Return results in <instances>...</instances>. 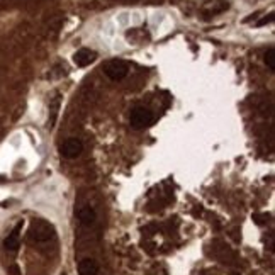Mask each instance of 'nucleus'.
<instances>
[{
    "label": "nucleus",
    "instance_id": "f8f14e48",
    "mask_svg": "<svg viewBox=\"0 0 275 275\" xmlns=\"http://www.w3.org/2000/svg\"><path fill=\"white\" fill-rule=\"evenodd\" d=\"M9 275H21V269H19V265H10L9 267Z\"/></svg>",
    "mask_w": 275,
    "mask_h": 275
},
{
    "label": "nucleus",
    "instance_id": "4468645a",
    "mask_svg": "<svg viewBox=\"0 0 275 275\" xmlns=\"http://www.w3.org/2000/svg\"><path fill=\"white\" fill-rule=\"evenodd\" d=\"M231 275H240V274H236V272H235V274H231Z\"/></svg>",
    "mask_w": 275,
    "mask_h": 275
},
{
    "label": "nucleus",
    "instance_id": "423d86ee",
    "mask_svg": "<svg viewBox=\"0 0 275 275\" xmlns=\"http://www.w3.org/2000/svg\"><path fill=\"white\" fill-rule=\"evenodd\" d=\"M22 221H19L17 226L12 229V233H10L9 236L5 238V241H3V246H5L7 251H17L19 250V238H21V229H22Z\"/></svg>",
    "mask_w": 275,
    "mask_h": 275
},
{
    "label": "nucleus",
    "instance_id": "1a4fd4ad",
    "mask_svg": "<svg viewBox=\"0 0 275 275\" xmlns=\"http://www.w3.org/2000/svg\"><path fill=\"white\" fill-rule=\"evenodd\" d=\"M265 63H267V67L270 68V71H275V51H274V48H270L269 51L265 53Z\"/></svg>",
    "mask_w": 275,
    "mask_h": 275
},
{
    "label": "nucleus",
    "instance_id": "ddd939ff",
    "mask_svg": "<svg viewBox=\"0 0 275 275\" xmlns=\"http://www.w3.org/2000/svg\"><path fill=\"white\" fill-rule=\"evenodd\" d=\"M0 182H5V178H3V177H0Z\"/></svg>",
    "mask_w": 275,
    "mask_h": 275
},
{
    "label": "nucleus",
    "instance_id": "0eeeda50",
    "mask_svg": "<svg viewBox=\"0 0 275 275\" xmlns=\"http://www.w3.org/2000/svg\"><path fill=\"white\" fill-rule=\"evenodd\" d=\"M76 216H78V221L83 226H90V224H94L95 219H97V214H95L94 207H90V206H82V207L76 211Z\"/></svg>",
    "mask_w": 275,
    "mask_h": 275
},
{
    "label": "nucleus",
    "instance_id": "7ed1b4c3",
    "mask_svg": "<svg viewBox=\"0 0 275 275\" xmlns=\"http://www.w3.org/2000/svg\"><path fill=\"white\" fill-rule=\"evenodd\" d=\"M104 73L109 76L114 82H119V80H124L129 73V65L122 60H110L104 65Z\"/></svg>",
    "mask_w": 275,
    "mask_h": 275
},
{
    "label": "nucleus",
    "instance_id": "9d476101",
    "mask_svg": "<svg viewBox=\"0 0 275 275\" xmlns=\"http://www.w3.org/2000/svg\"><path fill=\"white\" fill-rule=\"evenodd\" d=\"M253 221L260 226H263V224H267V221H269V214H253Z\"/></svg>",
    "mask_w": 275,
    "mask_h": 275
},
{
    "label": "nucleus",
    "instance_id": "39448f33",
    "mask_svg": "<svg viewBox=\"0 0 275 275\" xmlns=\"http://www.w3.org/2000/svg\"><path fill=\"white\" fill-rule=\"evenodd\" d=\"M95 60H97V53H95L94 49H89V48L78 49L73 56V61H75L76 67H89V65L94 63Z\"/></svg>",
    "mask_w": 275,
    "mask_h": 275
},
{
    "label": "nucleus",
    "instance_id": "6e6552de",
    "mask_svg": "<svg viewBox=\"0 0 275 275\" xmlns=\"http://www.w3.org/2000/svg\"><path fill=\"white\" fill-rule=\"evenodd\" d=\"M78 274L80 275H97L99 274V265L95 260L92 258H83L78 263Z\"/></svg>",
    "mask_w": 275,
    "mask_h": 275
},
{
    "label": "nucleus",
    "instance_id": "9b49d317",
    "mask_svg": "<svg viewBox=\"0 0 275 275\" xmlns=\"http://www.w3.org/2000/svg\"><path fill=\"white\" fill-rule=\"evenodd\" d=\"M270 22H274V14H269V17L260 19V21L257 22V26L260 28V26H267V24H270Z\"/></svg>",
    "mask_w": 275,
    "mask_h": 275
},
{
    "label": "nucleus",
    "instance_id": "f257e3e1",
    "mask_svg": "<svg viewBox=\"0 0 275 275\" xmlns=\"http://www.w3.org/2000/svg\"><path fill=\"white\" fill-rule=\"evenodd\" d=\"M55 236V228L43 219H34L29 228V240L37 243H44Z\"/></svg>",
    "mask_w": 275,
    "mask_h": 275
},
{
    "label": "nucleus",
    "instance_id": "20e7f679",
    "mask_svg": "<svg viewBox=\"0 0 275 275\" xmlns=\"http://www.w3.org/2000/svg\"><path fill=\"white\" fill-rule=\"evenodd\" d=\"M82 151H83V143L80 139H76V138H68V139H65L60 146L61 155H63L65 158H70V160L80 156V153Z\"/></svg>",
    "mask_w": 275,
    "mask_h": 275
},
{
    "label": "nucleus",
    "instance_id": "f03ea898",
    "mask_svg": "<svg viewBox=\"0 0 275 275\" xmlns=\"http://www.w3.org/2000/svg\"><path fill=\"white\" fill-rule=\"evenodd\" d=\"M153 119H155V116H153V112L150 109H146V107H135L131 110V114H129V124L135 129L148 128L153 122Z\"/></svg>",
    "mask_w": 275,
    "mask_h": 275
}]
</instances>
